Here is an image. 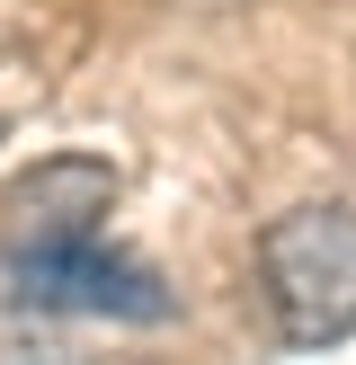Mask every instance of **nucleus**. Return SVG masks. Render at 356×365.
I'll use <instances>...</instances> for the list:
<instances>
[{
  "mask_svg": "<svg viewBox=\"0 0 356 365\" xmlns=\"http://www.w3.org/2000/svg\"><path fill=\"white\" fill-rule=\"evenodd\" d=\"M258 294L294 348L356 339V214L347 205H294L258 241Z\"/></svg>",
  "mask_w": 356,
  "mask_h": 365,
  "instance_id": "nucleus-1",
  "label": "nucleus"
},
{
  "mask_svg": "<svg viewBox=\"0 0 356 365\" xmlns=\"http://www.w3.org/2000/svg\"><path fill=\"white\" fill-rule=\"evenodd\" d=\"M0 285L36 312H89V321H169V285L142 259L107 241H63V250H0Z\"/></svg>",
  "mask_w": 356,
  "mask_h": 365,
  "instance_id": "nucleus-2",
  "label": "nucleus"
},
{
  "mask_svg": "<svg viewBox=\"0 0 356 365\" xmlns=\"http://www.w3.org/2000/svg\"><path fill=\"white\" fill-rule=\"evenodd\" d=\"M116 205V170L89 152H53L9 187V250H63V241H98V214Z\"/></svg>",
  "mask_w": 356,
  "mask_h": 365,
  "instance_id": "nucleus-3",
  "label": "nucleus"
}]
</instances>
